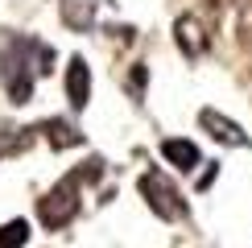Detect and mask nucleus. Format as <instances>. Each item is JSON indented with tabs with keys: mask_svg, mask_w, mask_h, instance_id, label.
<instances>
[{
	"mask_svg": "<svg viewBox=\"0 0 252 248\" xmlns=\"http://www.w3.org/2000/svg\"><path fill=\"white\" fill-rule=\"evenodd\" d=\"M0 79H4V91L13 103H29V95H33V70L25 62V41H13L0 54Z\"/></svg>",
	"mask_w": 252,
	"mask_h": 248,
	"instance_id": "1",
	"label": "nucleus"
},
{
	"mask_svg": "<svg viewBox=\"0 0 252 248\" xmlns=\"http://www.w3.org/2000/svg\"><path fill=\"white\" fill-rule=\"evenodd\" d=\"M141 194H145V203H149V211L157 215V219H170V223L174 219H186V199L157 170L141 174Z\"/></svg>",
	"mask_w": 252,
	"mask_h": 248,
	"instance_id": "2",
	"label": "nucleus"
},
{
	"mask_svg": "<svg viewBox=\"0 0 252 248\" xmlns=\"http://www.w3.org/2000/svg\"><path fill=\"white\" fill-rule=\"evenodd\" d=\"M79 211V182L75 178H62L46 199H37V215L46 227H66Z\"/></svg>",
	"mask_w": 252,
	"mask_h": 248,
	"instance_id": "3",
	"label": "nucleus"
},
{
	"mask_svg": "<svg viewBox=\"0 0 252 248\" xmlns=\"http://www.w3.org/2000/svg\"><path fill=\"white\" fill-rule=\"evenodd\" d=\"M198 128H203L211 141H219V145H232V149H244L248 145V132L240 128L232 116H223V112H215V108L198 112Z\"/></svg>",
	"mask_w": 252,
	"mask_h": 248,
	"instance_id": "4",
	"label": "nucleus"
},
{
	"mask_svg": "<svg viewBox=\"0 0 252 248\" xmlns=\"http://www.w3.org/2000/svg\"><path fill=\"white\" fill-rule=\"evenodd\" d=\"M161 157L174 165V170H182V174H194L198 165H203V153H198V145L190 137H165L161 141Z\"/></svg>",
	"mask_w": 252,
	"mask_h": 248,
	"instance_id": "5",
	"label": "nucleus"
},
{
	"mask_svg": "<svg viewBox=\"0 0 252 248\" xmlns=\"http://www.w3.org/2000/svg\"><path fill=\"white\" fill-rule=\"evenodd\" d=\"M174 41H178V50H182L186 58H203L207 54V33H203V25H198V17H190V13H182L174 21Z\"/></svg>",
	"mask_w": 252,
	"mask_h": 248,
	"instance_id": "6",
	"label": "nucleus"
},
{
	"mask_svg": "<svg viewBox=\"0 0 252 248\" xmlns=\"http://www.w3.org/2000/svg\"><path fill=\"white\" fill-rule=\"evenodd\" d=\"M66 99H70V108H87V99H91V66L83 58H70V66H66Z\"/></svg>",
	"mask_w": 252,
	"mask_h": 248,
	"instance_id": "7",
	"label": "nucleus"
},
{
	"mask_svg": "<svg viewBox=\"0 0 252 248\" xmlns=\"http://www.w3.org/2000/svg\"><path fill=\"white\" fill-rule=\"evenodd\" d=\"M58 13H62V25L66 29L87 33L95 25V0H58Z\"/></svg>",
	"mask_w": 252,
	"mask_h": 248,
	"instance_id": "8",
	"label": "nucleus"
},
{
	"mask_svg": "<svg viewBox=\"0 0 252 248\" xmlns=\"http://www.w3.org/2000/svg\"><path fill=\"white\" fill-rule=\"evenodd\" d=\"M41 132H46V141L54 145V149H75V145H83V132L75 124H62V120H46Z\"/></svg>",
	"mask_w": 252,
	"mask_h": 248,
	"instance_id": "9",
	"label": "nucleus"
},
{
	"mask_svg": "<svg viewBox=\"0 0 252 248\" xmlns=\"http://www.w3.org/2000/svg\"><path fill=\"white\" fill-rule=\"evenodd\" d=\"M29 219H8V223H0V248H25L29 244Z\"/></svg>",
	"mask_w": 252,
	"mask_h": 248,
	"instance_id": "10",
	"label": "nucleus"
},
{
	"mask_svg": "<svg viewBox=\"0 0 252 248\" xmlns=\"http://www.w3.org/2000/svg\"><path fill=\"white\" fill-rule=\"evenodd\" d=\"M70 178H75L79 186H83V182H99V178H103V161H99V157H91V161H83L79 170L70 174Z\"/></svg>",
	"mask_w": 252,
	"mask_h": 248,
	"instance_id": "11",
	"label": "nucleus"
},
{
	"mask_svg": "<svg viewBox=\"0 0 252 248\" xmlns=\"http://www.w3.org/2000/svg\"><path fill=\"white\" fill-rule=\"evenodd\" d=\"M145 83H149V70H145V62H136V66L128 70V91H132V99H145Z\"/></svg>",
	"mask_w": 252,
	"mask_h": 248,
	"instance_id": "12",
	"label": "nucleus"
}]
</instances>
